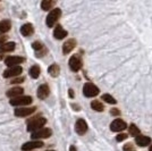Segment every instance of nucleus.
I'll list each match as a JSON object with an SVG mask.
<instances>
[{
	"mask_svg": "<svg viewBox=\"0 0 152 151\" xmlns=\"http://www.w3.org/2000/svg\"><path fill=\"white\" fill-rule=\"evenodd\" d=\"M47 124V119L42 117H35L27 122V131L28 132H35L40 128H42Z\"/></svg>",
	"mask_w": 152,
	"mask_h": 151,
	"instance_id": "obj_1",
	"label": "nucleus"
},
{
	"mask_svg": "<svg viewBox=\"0 0 152 151\" xmlns=\"http://www.w3.org/2000/svg\"><path fill=\"white\" fill-rule=\"evenodd\" d=\"M60 16H61V10H60L59 8L52 9L50 13H49V15L47 16V21H45L47 26H48V27L55 26V24L58 22V19L60 18Z\"/></svg>",
	"mask_w": 152,
	"mask_h": 151,
	"instance_id": "obj_2",
	"label": "nucleus"
},
{
	"mask_svg": "<svg viewBox=\"0 0 152 151\" xmlns=\"http://www.w3.org/2000/svg\"><path fill=\"white\" fill-rule=\"evenodd\" d=\"M32 99L30 95H22V97H16L10 99V105L12 106H27L32 103Z\"/></svg>",
	"mask_w": 152,
	"mask_h": 151,
	"instance_id": "obj_3",
	"label": "nucleus"
},
{
	"mask_svg": "<svg viewBox=\"0 0 152 151\" xmlns=\"http://www.w3.org/2000/svg\"><path fill=\"white\" fill-rule=\"evenodd\" d=\"M99 92H100L99 89L96 88L94 84H92V83H86L83 86V93L88 98H93V97L99 95Z\"/></svg>",
	"mask_w": 152,
	"mask_h": 151,
	"instance_id": "obj_4",
	"label": "nucleus"
},
{
	"mask_svg": "<svg viewBox=\"0 0 152 151\" xmlns=\"http://www.w3.org/2000/svg\"><path fill=\"white\" fill-rule=\"evenodd\" d=\"M51 134H52V131H51L50 128H40L38 131H35V132H32L31 134V138L33 140H40V139H47L51 136Z\"/></svg>",
	"mask_w": 152,
	"mask_h": 151,
	"instance_id": "obj_5",
	"label": "nucleus"
},
{
	"mask_svg": "<svg viewBox=\"0 0 152 151\" xmlns=\"http://www.w3.org/2000/svg\"><path fill=\"white\" fill-rule=\"evenodd\" d=\"M82 59L78 55H74L70 57L69 59V67L73 72H78L80 69L82 68Z\"/></svg>",
	"mask_w": 152,
	"mask_h": 151,
	"instance_id": "obj_6",
	"label": "nucleus"
},
{
	"mask_svg": "<svg viewBox=\"0 0 152 151\" xmlns=\"http://www.w3.org/2000/svg\"><path fill=\"white\" fill-rule=\"evenodd\" d=\"M37 110L35 107H25V108H16L15 109V115L17 117H26L30 116Z\"/></svg>",
	"mask_w": 152,
	"mask_h": 151,
	"instance_id": "obj_7",
	"label": "nucleus"
},
{
	"mask_svg": "<svg viewBox=\"0 0 152 151\" xmlns=\"http://www.w3.org/2000/svg\"><path fill=\"white\" fill-rule=\"evenodd\" d=\"M127 127L126 123L124 122L123 119H115L111 124H110V130L113 131V132H121V131H124L125 128Z\"/></svg>",
	"mask_w": 152,
	"mask_h": 151,
	"instance_id": "obj_8",
	"label": "nucleus"
},
{
	"mask_svg": "<svg viewBox=\"0 0 152 151\" xmlns=\"http://www.w3.org/2000/svg\"><path fill=\"white\" fill-rule=\"evenodd\" d=\"M23 68L19 67V66H13V67H9L8 69H6L4 72V77L9 78V77H13V76H18L19 74H22Z\"/></svg>",
	"mask_w": 152,
	"mask_h": 151,
	"instance_id": "obj_9",
	"label": "nucleus"
},
{
	"mask_svg": "<svg viewBox=\"0 0 152 151\" xmlns=\"http://www.w3.org/2000/svg\"><path fill=\"white\" fill-rule=\"evenodd\" d=\"M24 62V58L23 57L18 56H9L6 58L5 64H6L8 67H13V66H17L19 64H22Z\"/></svg>",
	"mask_w": 152,
	"mask_h": 151,
	"instance_id": "obj_10",
	"label": "nucleus"
},
{
	"mask_svg": "<svg viewBox=\"0 0 152 151\" xmlns=\"http://www.w3.org/2000/svg\"><path fill=\"white\" fill-rule=\"evenodd\" d=\"M43 147V142L41 141H31V142H26L22 145V150L23 151H31L33 149H38Z\"/></svg>",
	"mask_w": 152,
	"mask_h": 151,
	"instance_id": "obj_11",
	"label": "nucleus"
},
{
	"mask_svg": "<svg viewBox=\"0 0 152 151\" xmlns=\"http://www.w3.org/2000/svg\"><path fill=\"white\" fill-rule=\"evenodd\" d=\"M75 130L76 133L80 135H84L86 131H88V124L84 119H78L75 124Z\"/></svg>",
	"mask_w": 152,
	"mask_h": 151,
	"instance_id": "obj_12",
	"label": "nucleus"
},
{
	"mask_svg": "<svg viewBox=\"0 0 152 151\" xmlns=\"http://www.w3.org/2000/svg\"><path fill=\"white\" fill-rule=\"evenodd\" d=\"M75 47H76V40L75 39H69V40H67L63 45V54L64 55L69 54L70 51L73 50Z\"/></svg>",
	"mask_w": 152,
	"mask_h": 151,
	"instance_id": "obj_13",
	"label": "nucleus"
},
{
	"mask_svg": "<svg viewBox=\"0 0 152 151\" xmlns=\"http://www.w3.org/2000/svg\"><path fill=\"white\" fill-rule=\"evenodd\" d=\"M135 142L139 147H148L151 143V138L145 136V135H137L135 138Z\"/></svg>",
	"mask_w": 152,
	"mask_h": 151,
	"instance_id": "obj_14",
	"label": "nucleus"
},
{
	"mask_svg": "<svg viewBox=\"0 0 152 151\" xmlns=\"http://www.w3.org/2000/svg\"><path fill=\"white\" fill-rule=\"evenodd\" d=\"M24 93V89L20 88V86H16V88H12L10 90H8L7 91V97H9V98H16V97H19V95H22Z\"/></svg>",
	"mask_w": 152,
	"mask_h": 151,
	"instance_id": "obj_15",
	"label": "nucleus"
},
{
	"mask_svg": "<svg viewBox=\"0 0 152 151\" xmlns=\"http://www.w3.org/2000/svg\"><path fill=\"white\" fill-rule=\"evenodd\" d=\"M49 86L47 85V84H42V85H40L38 89V98L39 99H45L48 95H49Z\"/></svg>",
	"mask_w": 152,
	"mask_h": 151,
	"instance_id": "obj_16",
	"label": "nucleus"
},
{
	"mask_svg": "<svg viewBox=\"0 0 152 151\" xmlns=\"http://www.w3.org/2000/svg\"><path fill=\"white\" fill-rule=\"evenodd\" d=\"M53 37L57 40H61V39L67 37V31H65L61 25H57L55 31H53Z\"/></svg>",
	"mask_w": 152,
	"mask_h": 151,
	"instance_id": "obj_17",
	"label": "nucleus"
},
{
	"mask_svg": "<svg viewBox=\"0 0 152 151\" xmlns=\"http://www.w3.org/2000/svg\"><path fill=\"white\" fill-rule=\"evenodd\" d=\"M15 49V42H5L0 45V54L10 52Z\"/></svg>",
	"mask_w": 152,
	"mask_h": 151,
	"instance_id": "obj_18",
	"label": "nucleus"
},
{
	"mask_svg": "<svg viewBox=\"0 0 152 151\" xmlns=\"http://www.w3.org/2000/svg\"><path fill=\"white\" fill-rule=\"evenodd\" d=\"M33 32H34V29H33V26L31 24H24V25L20 27V33L24 35V37H30L33 34Z\"/></svg>",
	"mask_w": 152,
	"mask_h": 151,
	"instance_id": "obj_19",
	"label": "nucleus"
},
{
	"mask_svg": "<svg viewBox=\"0 0 152 151\" xmlns=\"http://www.w3.org/2000/svg\"><path fill=\"white\" fill-rule=\"evenodd\" d=\"M10 27H12V24H10V21H8V19H5V21H2V22H0V34H2V33H6L10 30Z\"/></svg>",
	"mask_w": 152,
	"mask_h": 151,
	"instance_id": "obj_20",
	"label": "nucleus"
},
{
	"mask_svg": "<svg viewBox=\"0 0 152 151\" xmlns=\"http://www.w3.org/2000/svg\"><path fill=\"white\" fill-rule=\"evenodd\" d=\"M59 66L56 65V64H52L51 66H49V68H48V73L50 74L52 77H57L59 75Z\"/></svg>",
	"mask_w": 152,
	"mask_h": 151,
	"instance_id": "obj_21",
	"label": "nucleus"
},
{
	"mask_svg": "<svg viewBox=\"0 0 152 151\" xmlns=\"http://www.w3.org/2000/svg\"><path fill=\"white\" fill-rule=\"evenodd\" d=\"M56 4V0H42L41 2V8L43 10H49L52 8V6Z\"/></svg>",
	"mask_w": 152,
	"mask_h": 151,
	"instance_id": "obj_22",
	"label": "nucleus"
},
{
	"mask_svg": "<svg viewBox=\"0 0 152 151\" xmlns=\"http://www.w3.org/2000/svg\"><path fill=\"white\" fill-rule=\"evenodd\" d=\"M91 108H92L93 110H95V111H103V109H104L103 105L98 100H94L91 102Z\"/></svg>",
	"mask_w": 152,
	"mask_h": 151,
	"instance_id": "obj_23",
	"label": "nucleus"
},
{
	"mask_svg": "<svg viewBox=\"0 0 152 151\" xmlns=\"http://www.w3.org/2000/svg\"><path fill=\"white\" fill-rule=\"evenodd\" d=\"M28 74L31 75L32 78H38L39 75H40V67L39 66H33V67H31Z\"/></svg>",
	"mask_w": 152,
	"mask_h": 151,
	"instance_id": "obj_24",
	"label": "nucleus"
},
{
	"mask_svg": "<svg viewBox=\"0 0 152 151\" xmlns=\"http://www.w3.org/2000/svg\"><path fill=\"white\" fill-rule=\"evenodd\" d=\"M128 132H129V134L132 135V136H137V135H140V128L137 127V126L135 125V124H132V125L128 127Z\"/></svg>",
	"mask_w": 152,
	"mask_h": 151,
	"instance_id": "obj_25",
	"label": "nucleus"
},
{
	"mask_svg": "<svg viewBox=\"0 0 152 151\" xmlns=\"http://www.w3.org/2000/svg\"><path fill=\"white\" fill-rule=\"evenodd\" d=\"M102 100L106 101L107 103H110V105H116L117 103V101H116V99H115L114 97H111V95H108V93L102 95Z\"/></svg>",
	"mask_w": 152,
	"mask_h": 151,
	"instance_id": "obj_26",
	"label": "nucleus"
},
{
	"mask_svg": "<svg viewBox=\"0 0 152 151\" xmlns=\"http://www.w3.org/2000/svg\"><path fill=\"white\" fill-rule=\"evenodd\" d=\"M32 48L35 51H38V50H41L42 48H45V45L41 43V42H39V41H35V42H33V44H32Z\"/></svg>",
	"mask_w": 152,
	"mask_h": 151,
	"instance_id": "obj_27",
	"label": "nucleus"
},
{
	"mask_svg": "<svg viewBox=\"0 0 152 151\" xmlns=\"http://www.w3.org/2000/svg\"><path fill=\"white\" fill-rule=\"evenodd\" d=\"M123 150L124 151H136L135 150V147L133 145V143H127V144L124 145V148H123Z\"/></svg>",
	"mask_w": 152,
	"mask_h": 151,
	"instance_id": "obj_28",
	"label": "nucleus"
},
{
	"mask_svg": "<svg viewBox=\"0 0 152 151\" xmlns=\"http://www.w3.org/2000/svg\"><path fill=\"white\" fill-rule=\"evenodd\" d=\"M127 139V134H124V133H121V134H118L117 136H116V140L118 141V142H121V141H124V140H126Z\"/></svg>",
	"mask_w": 152,
	"mask_h": 151,
	"instance_id": "obj_29",
	"label": "nucleus"
},
{
	"mask_svg": "<svg viewBox=\"0 0 152 151\" xmlns=\"http://www.w3.org/2000/svg\"><path fill=\"white\" fill-rule=\"evenodd\" d=\"M45 54H47V49H45V48H42L41 50L35 51V55H37V57H42V56H45Z\"/></svg>",
	"mask_w": 152,
	"mask_h": 151,
	"instance_id": "obj_30",
	"label": "nucleus"
},
{
	"mask_svg": "<svg viewBox=\"0 0 152 151\" xmlns=\"http://www.w3.org/2000/svg\"><path fill=\"white\" fill-rule=\"evenodd\" d=\"M110 114L114 115V116H118V115H121V111H119L117 108H113V109L110 110Z\"/></svg>",
	"mask_w": 152,
	"mask_h": 151,
	"instance_id": "obj_31",
	"label": "nucleus"
},
{
	"mask_svg": "<svg viewBox=\"0 0 152 151\" xmlns=\"http://www.w3.org/2000/svg\"><path fill=\"white\" fill-rule=\"evenodd\" d=\"M10 82L13 84H16V83H22L24 82V77H18V78H15V80H12Z\"/></svg>",
	"mask_w": 152,
	"mask_h": 151,
	"instance_id": "obj_32",
	"label": "nucleus"
},
{
	"mask_svg": "<svg viewBox=\"0 0 152 151\" xmlns=\"http://www.w3.org/2000/svg\"><path fill=\"white\" fill-rule=\"evenodd\" d=\"M6 40H7L6 35H0V43H4Z\"/></svg>",
	"mask_w": 152,
	"mask_h": 151,
	"instance_id": "obj_33",
	"label": "nucleus"
},
{
	"mask_svg": "<svg viewBox=\"0 0 152 151\" xmlns=\"http://www.w3.org/2000/svg\"><path fill=\"white\" fill-rule=\"evenodd\" d=\"M68 93H69V98H72V99H73V98H74V91H73L72 89H69V91H68Z\"/></svg>",
	"mask_w": 152,
	"mask_h": 151,
	"instance_id": "obj_34",
	"label": "nucleus"
},
{
	"mask_svg": "<svg viewBox=\"0 0 152 151\" xmlns=\"http://www.w3.org/2000/svg\"><path fill=\"white\" fill-rule=\"evenodd\" d=\"M69 151H76V148H75V147H74V145H70Z\"/></svg>",
	"mask_w": 152,
	"mask_h": 151,
	"instance_id": "obj_35",
	"label": "nucleus"
},
{
	"mask_svg": "<svg viewBox=\"0 0 152 151\" xmlns=\"http://www.w3.org/2000/svg\"><path fill=\"white\" fill-rule=\"evenodd\" d=\"M72 106H73V108H74V109H76V110H80V107H76L77 105H72Z\"/></svg>",
	"mask_w": 152,
	"mask_h": 151,
	"instance_id": "obj_36",
	"label": "nucleus"
},
{
	"mask_svg": "<svg viewBox=\"0 0 152 151\" xmlns=\"http://www.w3.org/2000/svg\"><path fill=\"white\" fill-rule=\"evenodd\" d=\"M2 58H4V57H2V54H0V60H2Z\"/></svg>",
	"mask_w": 152,
	"mask_h": 151,
	"instance_id": "obj_37",
	"label": "nucleus"
},
{
	"mask_svg": "<svg viewBox=\"0 0 152 151\" xmlns=\"http://www.w3.org/2000/svg\"><path fill=\"white\" fill-rule=\"evenodd\" d=\"M149 151H152V145L150 147V149H149Z\"/></svg>",
	"mask_w": 152,
	"mask_h": 151,
	"instance_id": "obj_38",
	"label": "nucleus"
},
{
	"mask_svg": "<svg viewBox=\"0 0 152 151\" xmlns=\"http://www.w3.org/2000/svg\"><path fill=\"white\" fill-rule=\"evenodd\" d=\"M49 151H53V150H49Z\"/></svg>",
	"mask_w": 152,
	"mask_h": 151,
	"instance_id": "obj_39",
	"label": "nucleus"
}]
</instances>
